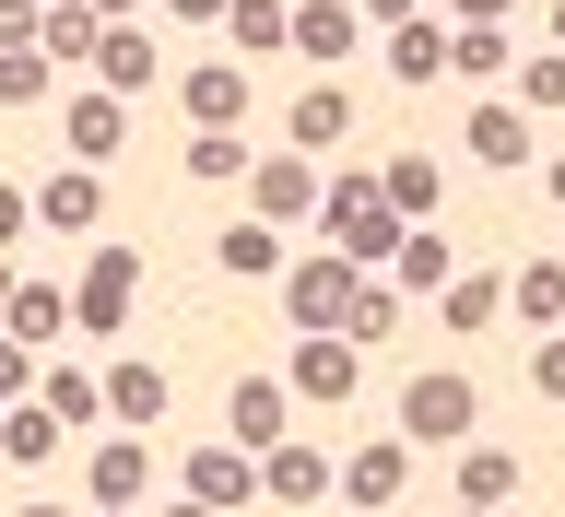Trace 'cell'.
<instances>
[{
  "mask_svg": "<svg viewBox=\"0 0 565 517\" xmlns=\"http://www.w3.org/2000/svg\"><path fill=\"white\" fill-rule=\"evenodd\" d=\"M330 247H342L353 271H377V259H401V236H413V224H401V212H388V189L377 176H330Z\"/></svg>",
  "mask_w": 565,
  "mask_h": 517,
  "instance_id": "1",
  "label": "cell"
},
{
  "mask_svg": "<svg viewBox=\"0 0 565 517\" xmlns=\"http://www.w3.org/2000/svg\"><path fill=\"white\" fill-rule=\"evenodd\" d=\"M471 423H483V388H471V377H448V365L401 388V435H424V448H459Z\"/></svg>",
  "mask_w": 565,
  "mask_h": 517,
  "instance_id": "2",
  "label": "cell"
},
{
  "mask_svg": "<svg viewBox=\"0 0 565 517\" xmlns=\"http://www.w3.org/2000/svg\"><path fill=\"white\" fill-rule=\"evenodd\" d=\"M353 294H365V271H353L342 247H330V259H295V271H282V306H295V330H342V306Z\"/></svg>",
  "mask_w": 565,
  "mask_h": 517,
  "instance_id": "3",
  "label": "cell"
},
{
  "mask_svg": "<svg viewBox=\"0 0 565 517\" xmlns=\"http://www.w3.org/2000/svg\"><path fill=\"white\" fill-rule=\"evenodd\" d=\"M130 294H141V259H118V247H95V271L71 282V317H83V330H118V317H130Z\"/></svg>",
  "mask_w": 565,
  "mask_h": 517,
  "instance_id": "4",
  "label": "cell"
},
{
  "mask_svg": "<svg viewBox=\"0 0 565 517\" xmlns=\"http://www.w3.org/2000/svg\"><path fill=\"white\" fill-rule=\"evenodd\" d=\"M282 377L307 388V400H353V388H365V353H353L342 330H307V342H295V365H282Z\"/></svg>",
  "mask_w": 565,
  "mask_h": 517,
  "instance_id": "5",
  "label": "cell"
},
{
  "mask_svg": "<svg viewBox=\"0 0 565 517\" xmlns=\"http://www.w3.org/2000/svg\"><path fill=\"white\" fill-rule=\"evenodd\" d=\"M318 201H330L318 165H247V212H259V224H307Z\"/></svg>",
  "mask_w": 565,
  "mask_h": 517,
  "instance_id": "6",
  "label": "cell"
},
{
  "mask_svg": "<svg viewBox=\"0 0 565 517\" xmlns=\"http://www.w3.org/2000/svg\"><path fill=\"white\" fill-rule=\"evenodd\" d=\"M259 494H271V506H295V517H318L330 459H318V448H259Z\"/></svg>",
  "mask_w": 565,
  "mask_h": 517,
  "instance_id": "7",
  "label": "cell"
},
{
  "mask_svg": "<svg viewBox=\"0 0 565 517\" xmlns=\"http://www.w3.org/2000/svg\"><path fill=\"white\" fill-rule=\"evenodd\" d=\"M60 130H71V153H83V165H106V153L130 141V95H106V83H95V95H71Z\"/></svg>",
  "mask_w": 565,
  "mask_h": 517,
  "instance_id": "8",
  "label": "cell"
},
{
  "mask_svg": "<svg viewBox=\"0 0 565 517\" xmlns=\"http://www.w3.org/2000/svg\"><path fill=\"white\" fill-rule=\"evenodd\" d=\"M295 47H307V60H353V47H365V12H342V0H295Z\"/></svg>",
  "mask_w": 565,
  "mask_h": 517,
  "instance_id": "9",
  "label": "cell"
},
{
  "mask_svg": "<svg viewBox=\"0 0 565 517\" xmlns=\"http://www.w3.org/2000/svg\"><path fill=\"white\" fill-rule=\"evenodd\" d=\"M95 212H106L95 165H71V176H47V189H35V224H60V236H95Z\"/></svg>",
  "mask_w": 565,
  "mask_h": 517,
  "instance_id": "10",
  "label": "cell"
},
{
  "mask_svg": "<svg viewBox=\"0 0 565 517\" xmlns=\"http://www.w3.org/2000/svg\"><path fill=\"white\" fill-rule=\"evenodd\" d=\"M212 259H224L236 282H271V271H295V259H282V224H259V212H247V224H224V247H212Z\"/></svg>",
  "mask_w": 565,
  "mask_h": 517,
  "instance_id": "11",
  "label": "cell"
},
{
  "mask_svg": "<svg viewBox=\"0 0 565 517\" xmlns=\"http://www.w3.org/2000/svg\"><path fill=\"white\" fill-rule=\"evenodd\" d=\"M95 83H106V95H141V83H153V35H141V24H106L95 35Z\"/></svg>",
  "mask_w": 565,
  "mask_h": 517,
  "instance_id": "12",
  "label": "cell"
},
{
  "mask_svg": "<svg viewBox=\"0 0 565 517\" xmlns=\"http://www.w3.org/2000/svg\"><path fill=\"white\" fill-rule=\"evenodd\" d=\"M436 306H448V330H459V342H483L494 317H507V271H459Z\"/></svg>",
  "mask_w": 565,
  "mask_h": 517,
  "instance_id": "13",
  "label": "cell"
},
{
  "mask_svg": "<svg viewBox=\"0 0 565 517\" xmlns=\"http://www.w3.org/2000/svg\"><path fill=\"white\" fill-rule=\"evenodd\" d=\"M247 483H259V459H236V448H189V494H201L212 517L247 506Z\"/></svg>",
  "mask_w": 565,
  "mask_h": 517,
  "instance_id": "14",
  "label": "cell"
},
{
  "mask_svg": "<svg viewBox=\"0 0 565 517\" xmlns=\"http://www.w3.org/2000/svg\"><path fill=\"white\" fill-rule=\"evenodd\" d=\"M0 330H12V342H60V330H71V294H47V282H12V306H0Z\"/></svg>",
  "mask_w": 565,
  "mask_h": 517,
  "instance_id": "15",
  "label": "cell"
},
{
  "mask_svg": "<svg viewBox=\"0 0 565 517\" xmlns=\"http://www.w3.org/2000/svg\"><path fill=\"white\" fill-rule=\"evenodd\" d=\"M177 83H189V118L201 130H236L247 118V71H177Z\"/></svg>",
  "mask_w": 565,
  "mask_h": 517,
  "instance_id": "16",
  "label": "cell"
},
{
  "mask_svg": "<svg viewBox=\"0 0 565 517\" xmlns=\"http://www.w3.org/2000/svg\"><path fill=\"white\" fill-rule=\"evenodd\" d=\"M342 130H353V95H342V83H318V95H295V153H330Z\"/></svg>",
  "mask_w": 565,
  "mask_h": 517,
  "instance_id": "17",
  "label": "cell"
},
{
  "mask_svg": "<svg viewBox=\"0 0 565 517\" xmlns=\"http://www.w3.org/2000/svg\"><path fill=\"white\" fill-rule=\"evenodd\" d=\"M401 483H413V459H401V448H353L342 459V494H353V506H388Z\"/></svg>",
  "mask_w": 565,
  "mask_h": 517,
  "instance_id": "18",
  "label": "cell"
},
{
  "mask_svg": "<svg viewBox=\"0 0 565 517\" xmlns=\"http://www.w3.org/2000/svg\"><path fill=\"white\" fill-rule=\"evenodd\" d=\"M224 423H236V448H282V388H271V377H247L236 400H224Z\"/></svg>",
  "mask_w": 565,
  "mask_h": 517,
  "instance_id": "19",
  "label": "cell"
},
{
  "mask_svg": "<svg viewBox=\"0 0 565 517\" xmlns=\"http://www.w3.org/2000/svg\"><path fill=\"white\" fill-rule=\"evenodd\" d=\"M388 330H401V294H388V282L365 271V294L342 306V342H353V353H388Z\"/></svg>",
  "mask_w": 565,
  "mask_h": 517,
  "instance_id": "20",
  "label": "cell"
},
{
  "mask_svg": "<svg viewBox=\"0 0 565 517\" xmlns=\"http://www.w3.org/2000/svg\"><path fill=\"white\" fill-rule=\"evenodd\" d=\"M507 306L542 317V330H565V259H530V271H507Z\"/></svg>",
  "mask_w": 565,
  "mask_h": 517,
  "instance_id": "21",
  "label": "cell"
},
{
  "mask_svg": "<svg viewBox=\"0 0 565 517\" xmlns=\"http://www.w3.org/2000/svg\"><path fill=\"white\" fill-rule=\"evenodd\" d=\"M530 153V118L519 106H471V165H519Z\"/></svg>",
  "mask_w": 565,
  "mask_h": 517,
  "instance_id": "22",
  "label": "cell"
},
{
  "mask_svg": "<svg viewBox=\"0 0 565 517\" xmlns=\"http://www.w3.org/2000/svg\"><path fill=\"white\" fill-rule=\"evenodd\" d=\"M106 412H118V423H153V412H166V365H106Z\"/></svg>",
  "mask_w": 565,
  "mask_h": 517,
  "instance_id": "23",
  "label": "cell"
},
{
  "mask_svg": "<svg viewBox=\"0 0 565 517\" xmlns=\"http://www.w3.org/2000/svg\"><path fill=\"white\" fill-rule=\"evenodd\" d=\"M448 71V35L436 24H388V83H436Z\"/></svg>",
  "mask_w": 565,
  "mask_h": 517,
  "instance_id": "24",
  "label": "cell"
},
{
  "mask_svg": "<svg viewBox=\"0 0 565 517\" xmlns=\"http://www.w3.org/2000/svg\"><path fill=\"white\" fill-rule=\"evenodd\" d=\"M519 494V459L507 448H459V506H507Z\"/></svg>",
  "mask_w": 565,
  "mask_h": 517,
  "instance_id": "25",
  "label": "cell"
},
{
  "mask_svg": "<svg viewBox=\"0 0 565 517\" xmlns=\"http://www.w3.org/2000/svg\"><path fill=\"white\" fill-rule=\"evenodd\" d=\"M0 459H12V471L60 459V412H24V400H12V412H0Z\"/></svg>",
  "mask_w": 565,
  "mask_h": 517,
  "instance_id": "26",
  "label": "cell"
},
{
  "mask_svg": "<svg viewBox=\"0 0 565 517\" xmlns=\"http://www.w3.org/2000/svg\"><path fill=\"white\" fill-rule=\"evenodd\" d=\"M388 271L413 282V294H448V282H459V247H448V236H401V259H388Z\"/></svg>",
  "mask_w": 565,
  "mask_h": 517,
  "instance_id": "27",
  "label": "cell"
},
{
  "mask_svg": "<svg viewBox=\"0 0 565 517\" xmlns=\"http://www.w3.org/2000/svg\"><path fill=\"white\" fill-rule=\"evenodd\" d=\"M224 35H236V47H295V0H236Z\"/></svg>",
  "mask_w": 565,
  "mask_h": 517,
  "instance_id": "28",
  "label": "cell"
},
{
  "mask_svg": "<svg viewBox=\"0 0 565 517\" xmlns=\"http://www.w3.org/2000/svg\"><path fill=\"white\" fill-rule=\"evenodd\" d=\"M377 189H388V212L413 224V212H436V189H448V176L424 165V153H401V165H377Z\"/></svg>",
  "mask_w": 565,
  "mask_h": 517,
  "instance_id": "29",
  "label": "cell"
},
{
  "mask_svg": "<svg viewBox=\"0 0 565 517\" xmlns=\"http://www.w3.org/2000/svg\"><path fill=\"white\" fill-rule=\"evenodd\" d=\"M448 71L494 83V71H507V24H459V35H448Z\"/></svg>",
  "mask_w": 565,
  "mask_h": 517,
  "instance_id": "30",
  "label": "cell"
},
{
  "mask_svg": "<svg viewBox=\"0 0 565 517\" xmlns=\"http://www.w3.org/2000/svg\"><path fill=\"white\" fill-rule=\"evenodd\" d=\"M95 12H83V0H60V12H47V35H35V47H47V60H95Z\"/></svg>",
  "mask_w": 565,
  "mask_h": 517,
  "instance_id": "31",
  "label": "cell"
},
{
  "mask_svg": "<svg viewBox=\"0 0 565 517\" xmlns=\"http://www.w3.org/2000/svg\"><path fill=\"white\" fill-rule=\"evenodd\" d=\"M47 71H60L47 47H0V106H35V95H47Z\"/></svg>",
  "mask_w": 565,
  "mask_h": 517,
  "instance_id": "32",
  "label": "cell"
},
{
  "mask_svg": "<svg viewBox=\"0 0 565 517\" xmlns=\"http://www.w3.org/2000/svg\"><path fill=\"white\" fill-rule=\"evenodd\" d=\"M141 494V448H95V506H130Z\"/></svg>",
  "mask_w": 565,
  "mask_h": 517,
  "instance_id": "33",
  "label": "cell"
},
{
  "mask_svg": "<svg viewBox=\"0 0 565 517\" xmlns=\"http://www.w3.org/2000/svg\"><path fill=\"white\" fill-rule=\"evenodd\" d=\"M47 412H60V423H95V377H83V365H60V377H47Z\"/></svg>",
  "mask_w": 565,
  "mask_h": 517,
  "instance_id": "34",
  "label": "cell"
},
{
  "mask_svg": "<svg viewBox=\"0 0 565 517\" xmlns=\"http://www.w3.org/2000/svg\"><path fill=\"white\" fill-rule=\"evenodd\" d=\"M189 176H247V153H236V130H201V141H189Z\"/></svg>",
  "mask_w": 565,
  "mask_h": 517,
  "instance_id": "35",
  "label": "cell"
},
{
  "mask_svg": "<svg viewBox=\"0 0 565 517\" xmlns=\"http://www.w3.org/2000/svg\"><path fill=\"white\" fill-rule=\"evenodd\" d=\"M530 106H565V47H554V60H530V71H519V118H530Z\"/></svg>",
  "mask_w": 565,
  "mask_h": 517,
  "instance_id": "36",
  "label": "cell"
},
{
  "mask_svg": "<svg viewBox=\"0 0 565 517\" xmlns=\"http://www.w3.org/2000/svg\"><path fill=\"white\" fill-rule=\"evenodd\" d=\"M35 35H47V12L35 0H0V47H35Z\"/></svg>",
  "mask_w": 565,
  "mask_h": 517,
  "instance_id": "37",
  "label": "cell"
},
{
  "mask_svg": "<svg viewBox=\"0 0 565 517\" xmlns=\"http://www.w3.org/2000/svg\"><path fill=\"white\" fill-rule=\"evenodd\" d=\"M530 388H542V400H565V330H554L542 353H530Z\"/></svg>",
  "mask_w": 565,
  "mask_h": 517,
  "instance_id": "38",
  "label": "cell"
},
{
  "mask_svg": "<svg viewBox=\"0 0 565 517\" xmlns=\"http://www.w3.org/2000/svg\"><path fill=\"white\" fill-rule=\"evenodd\" d=\"M24 365H35V353L12 342V330H0V400H24Z\"/></svg>",
  "mask_w": 565,
  "mask_h": 517,
  "instance_id": "39",
  "label": "cell"
},
{
  "mask_svg": "<svg viewBox=\"0 0 565 517\" xmlns=\"http://www.w3.org/2000/svg\"><path fill=\"white\" fill-rule=\"evenodd\" d=\"M24 224H35V201H24V189H12V176H0V247L24 236Z\"/></svg>",
  "mask_w": 565,
  "mask_h": 517,
  "instance_id": "40",
  "label": "cell"
},
{
  "mask_svg": "<svg viewBox=\"0 0 565 517\" xmlns=\"http://www.w3.org/2000/svg\"><path fill=\"white\" fill-rule=\"evenodd\" d=\"M459 24H507V12H519V0H448Z\"/></svg>",
  "mask_w": 565,
  "mask_h": 517,
  "instance_id": "41",
  "label": "cell"
},
{
  "mask_svg": "<svg viewBox=\"0 0 565 517\" xmlns=\"http://www.w3.org/2000/svg\"><path fill=\"white\" fill-rule=\"evenodd\" d=\"M177 24H224V12H236V0H166Z\"/></svg>",
  "mask_w": 565,
  "mask_h": 517,
  "instance_id": "42",
  "label": "cell"
},
{
  "mask_svg": "<svg viewBox=\"0 0 565 517\" xmlns=\"http://www.w3.org/2000/svg\"><path fill=\"white\" fill-rule=\"evenodd\" d=\"M12 282H24V271H12V247H0V306H12Z\"/></svg>",
  "mask_w": 565,
  "mask_h": 517,
  "instance_id": "43",
  "label": "cell"
},
{
  "mask_svg": "<svg viewBox=\"0 0 565 517\" xmlns=\"http://www.w3.org/2000/svg\"><path fill=\"white\" fill-rule=\"evenodd\" d=\"M83 12H95V24H118V12H130V0H83Z\"/></svg>",
  "mask_w": 565,
  "mask_h": 517,
  "instance_id": "44",
  "label": "cell"
},
{
  "mask_svg": "<svg viewBox=\"0 0 565 517\" xmlns=\"http://www.w3.org/2000/svg\"><path fill=\"white\" fill-rule=\"evenodd\" d=\"M166 517H212V506H201V494H177V506H166Z\"/></svg>",
  "mask_w": 565,
  "mask_h": 517,
  "instance_id": "45",
  "label": "cell"
},
{
  "mask_svg": "<svg viewBox=\"0 0 565 517\" xmlns=\"http://www.w3.org/2000/svg\"><path fill=\"white\" fill-rule=\"evenodd\" d=\"M542 176H554V201H565V153H554V165H542Z\"/></svg>",
  "mask_w": 565,
  "mask_h": 517,
  "instance_id": "46",
  "label": "cell"
},
{
  "mask_svg": "<svg viewBox=\"0 0 565 517\" xmlns=\"http://www.w3.org/2000/svg\"><path fill=\"white\" fill-rule=\"evenodd\" d=\"M554 47H565V0H554Z\"/></svg>",
  "mask_w": 565,
  "mask_h": 517,
  "instance_id": "47",
  "label": "cell"
},
{
  "mask_svg": "<svg viewBox=\"0 0 565 517\" xmlns=\"http://www.w3.org/2000/svg\"><path fill=\"white\" fill-rule=\"evenodd\" d=\"M24 517H71V506H24Z\"/></svg>",
  "mask_w": 565,
  "mask_h": 517,
  "instance_id": "48",
  "label": "cell"
},
{
  "mask_svg": "<svg viewBox=\"0 0 565 517\" xmlns=\"http://www.w3.org/2000/svg\"><path fill=\"white\" fill-rule=\"evenodd\" d=\"M95 517H130V506H95Z\"/></svg>",
  "mask_w": 565,
  "mask_h": 517,
  "instance_id": "49",
  "label": "cell"
},
{
  "mask_svg": "<svg viewBox=\"0 0 565 517\" xmlns=\"http://www.w3.org/2000/svg\"><path fill=\"white\" fill-rule=\"evenodd\" d=\"M459 517H494V506H459Z\"/></svg>",
  "mask_w": 565,
  "mask_h": 517,
  "instance_id": "50",
  "label": "cell"
},
{
  "mask_svg": "<svg viewBox=\"0 0 565 517\" xmlns=\"http://www.w3.org/2000/svg\"><path fill=\"white\" fill-rule=\"evenodd\" d=\"M35 12H60V0H35Z\"/></svg>",
  "mask_w": 565,
  "mask_h": 517,
  "instance_id": "51",
  "label": "cell"
},
{
  "mask_svg": "<svg viewBox=\"0 0 565 517\" xmlns=\"http://www.w3.org/2000/svg\"><path fill=\"white\" fill-rule=\"evenodd\" d=\"M0 412H12V400H0Z\"/></svg>",
  "mask_w": 565,
  "mask_h": 517,
  "instance_id": "52",
  "label": "cell"
}]
</instances>
